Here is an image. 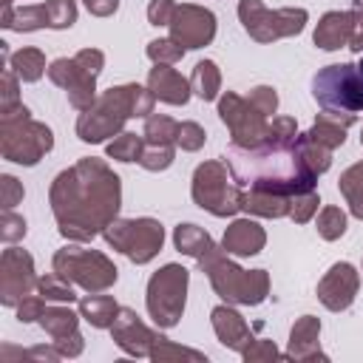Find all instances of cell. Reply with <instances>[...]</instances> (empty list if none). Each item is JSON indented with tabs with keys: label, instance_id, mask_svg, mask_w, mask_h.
Returning a JSON list of instances; mask_svg holds the SVG:
<instances>
[{
	"label": "cell",
	"instance_id": "obj_38",
	"mask_svg": "<svg viewBox=\"0 0 363 363\" xmlns=\"http://www.w3.org/2000/svg\"><path fill=\"white\" fill-rule=\"evenodd\" d=\"M187 48H182L173 37H162V40H150L147 43V57L156 62V65H176L182 57H184Z\"/></svg>",
	"mask_w": 363,
	"mask_h": 363
},
{
	"label": "cell",
	"instance_id": "obj_34",
	"mask_svg": "<svg viewBox=\"0 0 363 363\" xmlns=\"http://www.w3.org/2000/svg\"><path fill=\"white\" fill-rule=\"evenodd\" d=\"M142 147H145V136L119 133V136L105 147V153H108V159H116V162H139Z\"/></svg>",
	"mask_w": 363,
	"mask_h": 363
},
{
	"label": "cell",
	"instance_id": "obj_57",
	"mask_svg": "<svg viewBox=\"0 0 363 363\" xmlns=\"http://www.w3.org/2000/svg\"><path fill=\"white\" fill-rule=\"evenodd\" d=\"M360 145H363V130H360Z\"/></svg>",
	"mask_w": 363,
	"mask_h": 363
},
{
	"label": "cell",
	"instance_id": "obj_46",
	"mask_svg": "<svg viewBox=\"0 0 363 363\" xmlns=\"http://www.w3.org/2000/svg\"><path fill=\"white\" fill-rule=\"evenodd\" d=\"M23 196H26L23 184H20L14 176L3 173V176H0V201H3V210H14V207L23 201Z\"/></svg>",
	"mask_w": 363,
	"mask_h": 363
},
{
	"label": "cell",
	"instance_id": "obj_31",
	"mask_svg": "<svg viewBox=\"0 0 363 363\" xmlns=\"http://www.w3.org/2000/svg\"><path fill=\"white\" fill-rule=\"evenodd\" d=\"M176 128H179L176 119H170L164 113H150L145 119L142 136L147 145H176Z\"/></svg>",
	"mask_w": 363,
	"mask_h": 363
},
{
	"label": "cell",
	"instance_id": "obj_23",
	"mask_svg": "<svg viewBox=\"0 0 363 363\" xmlns=\"http://www.w3.org/2000/svg\"><path fill=\"white\" fill-rule=\"evenodd\" d=\"M320 320L315 315H303L295 320L292 332H289V349H286V357L292 360H326V354L320 352Z\"/></svg>",
	"mask_w": 363,
	"mask_h": 363
},
{
	"label": "cell",
	"instance_id": "obj_36",
	"mask_svg": "<svg viewBox=\"0 0 363 363\" xmlns=\"http://www.w3.org/2000/svg\"><path fill=\"white\" fill-rule=\"evenodd\" d=\"M298 147H301V156H303V162L320 176V173H326L329 170V164H332V150H326V147H320L318 142H312L306 133H298Z\"/></svg>",
	"mask_w": 363,
	"mask_h": 363
},
{
	"label": "cell",
	"instance_id": "obj_10",
	"mask_svg": "<svg viewBox=\"0 0 363 363\" xmlns=\"http://www.w3.org/2000/svg\"><path fill=\"white\" fill-rule=\"evenodd\" d=\"M190 272L182 264H164L159 272L147 281V315L156 326L170 329L179 323L184 312V295H187Z\"/></svg>",
	"mask_w": 363,
	"mask_h": 363
},
{
	"label": "cell",
	"instance_id": "obj_47",
	"mask_svg": "<svg viewBox=\"0 0 363 363\" xmlns=\"http://www.w3.org/2000/svg\"><path fill=\"white\" fill-rule=\"evenodd\" d=\"M14 309H17V320H20V323L40 320L43 312H45V298H43V295H26Z\"/></svg>",
	"mask_w": 363,
	"mask_h": 363
},
{
	"label": "cell",
	"instance_id": "obj_27",
	"mask_svg": "<svg viewBox=\"0 0 363 363\" xmlns=\"http://www.w3.org/2000/svg\"><path fill=\"white\" fill-rule=\"evenodd\" d=\"M173 244H176L179 252L193 255V258H201L210 247H216L213 238H210V233L201 230V227H196V224H179L173 230Z\"/></svg>",
	"mask_w": 363,
	"mask_h": 363
},
{
	"label": "cell",
	"instance_id": "obj_1",
	"mask_svg": "<svg viewBox=\"0 0 363 363\" xmlns=\"http://www.w3.org/2000/svg\"><path fill=\"white\" fill-rule=\"evenodd\" d=\"M48 201L60 235L77 244H88L119 216L122 184L102 159L85 156L68 170L57 173L48 190Z\"/></svg>",
	"mask_w": 363,
	"mask_h": 363
},
{
	"label": "cell",
	"instance_id": "obj_29",
	"mask_svg": "<svg viewBox=\"0 0 363 363\" xmlns=\"http://www.w3.org/2000/svg\"><path fill=\"white\" fill-rule=\"evenodd\" d=\"M337 187H340V196L346 199L352 216H357L363 221V162L346 167L337 179Z\"/></svg>",
	"mask_w": 363,
	"mask_h": 363
},
{
	"label": "cell",
	"instance_id": "obj_5",
	"mask_svg": "<svg viewBox=\"0 0 363 363\" xmlns=\"http://www.w3.org/2000/svg\"><path fill=\"white\" fill-rule=\"evenodd\" d=\"M54 147V133L45 122L31 119V111L20 102L17 108L0 111V153L14 164H37Z\"/></svg>",
	"mask_w": 363,
	"mask_h": 363
},
{
	"label": "cell",
	"instance_id": "obj_32",
	"mask_svg": "<svg viewBox=\"0 0 363 363\" xmlns=\"http://www.w3.org/2000/svg\"><path fill=\"white\" fill-rule=\"evenodd\" d=\"M37 292H40L45 301H54V303H74V301H77L74 284L65 281V278L57 275V272L40 275V281H37Z\"/></svg>",
	"mask_w": 363,
	"mask_h": 363
},
{
	"label": "cell",
	"instance_id": "obj_48",
	"mask_svg": "<svg viewBox=\"0 0 363 363\" xmlns=\"http://www.w3.org/2000/svg\"><path fill=\"white\" fill-rule=\"evenodd\" d=\"M250 102H252L264 116H269V113H275V108H278V94H275V88H269V85H258V88L250 91Z\"/></svg>",
	"mask_w": 363,
	"mask_h": 363
},
{
	"label": "cell",
	"instance_id": "obj_56",
	"mask_svg": "<svg viewBox=\"0 0 363 363\" xmlns=\"http://www.w3.org/2000/svg\"><path fill=\"white\" fill-rule=\"evenodd\" d=\"M354 6H363V0H354Z\"/></svg>",
	"mask_w": 363,
	"mask_h": 363
},
{
	"label": "cell",
	"instance_id": "obj_55",
	"mask_svg": "<svg viewBox=\"0 0 363 363\" xmlns=\"http://www.w3.org/2000/svg\"><path fill=\"white\" fill-rule=\"evenodd\" d=\"M357 71H360V77H363V54H360V62H357Z\"/></svg>",
	"mask_w": 363,
	"mask_h": 363
},
{
	"label": "cell",
	"instance_id": "obj_25",
	"mask_svg": "<svg viewBox=\"0 0 363 363\" xmlns=\"http://www.w3.org/2000/svg\"><path fill=\"white\" fill-rule=\"evenodd\" d=\"M119 303L111 295H88L79 301V315L94 326V329H111L116 315H119Z\"/></svg>",
	"mask_w": 363,
	"mask_h": 363
},
{
	"label": "cell",
	"instance_id": "obj_42",
	"mask_svg": "<svg viewBox=\"0 0 363 363\" xmlns=\"http://www.w3.org/2000/svg\"><path fill=\"white\" fill-rule=\"evenodd\" d=\"M204 139H207V133H204V128L199 122H179V128H176V145L182 150L193 153V150L204 147Z\"/></svg>",
	"mask_w": 363,
	"mask_h": 363
},
{
	"label": "cell",
	"instance_id": "obj_54",
	"mask_svg": "<svg viewBox=\"0 0 363 363\" xmlns=\"http://www.w3.org/2000/svg\"><path fill=\"white\" fill-rule=\"evenodd\" d=\"M0 6H3L0 26H3V28H9V26H11V17H14V6H11V0H0Z\"/></svg>",
	"mask_w": 363,
	"mask_h": 363
},
{
	"label": "cell",
	"instance_id": "obj_2",
	"mask_svg": "<svg viewBox=\"0 0 363 363\" xmlns=\"http://www.w3.org/2000/svg\"><path fill=\"white\" fill-rule=\"evenodd\" d=\"M235 179L238 187L247 190H267L275 196H301L315 190L318 173L303 162L298 142L292 145H272L264 142L258 147H235L221 156Z\"/></svg>",
	"mask_w": 363,
	"mask_h": 363
},
{
	"label": "cell",
	"instance_id": "obj_51",
	"mask_svg": "<svg viewBox=\"0 0 363 363\" xmlns=\"http://www.w3.org/2000/svg\"><path fill=\"white\" fill-rule=\"evenodd\" d=\"M77 57V62L82 65V68H88L94 77L102 71V65H105V54L99 51V48H82V51H77L74 54Z\"/></svg>",
	"mask_w": 363,
	"mask_h": 363
},
{
	"label": "cell",
	"instance_id": "obj_12",
	"mask_svg": "<svg viewBox=\"0 0 363 363\" xmlns=\"http://www.w3.org/2000/svg\"><path fill=\"white\" fill-rule=\"evenodd\" d=\"M218 116L230 128L235 147H258L267 139V116L250 102V96H238L235 91H224L218 96Z\"/></svg>",
	"mask_w": 363,
	"mask_h": 363
},
{
	"label": "cell",
	"instance_id": "obj_20",
	"mask_svg": "<svg viewBox=\"0 0 363 363\" xmlns=\"http://www.w3.org/2000/svg\"><path fill=\"white\" fill-rule=\"evenodd\" d=\"M147 88H150V94L159 102H167V105H187V99L193 94L190 79H184L173 65H156V68H150Z\"/></svg>",
	"mask_w": 363,
	"mask_h": 363
},
{
	"label": "cell",
	"instance_id": "obj_37",
	"mask_svg": "<svg viewBox=\"0 0 363 363\" xmlns=\"http://www.w3.org/2000/svg\"><path fill=\"white\" fill-rule=\"evenodd\" d=\"M173 357H187V360H207L201 352H196V349H187V346H176L173 340H167V337L156 335V340H153V349H150V360H156V363H164V360H173Z\"/></svg>",
	"mask_w": 363,
	"mask_h": 363
},
{
	"label": "cell",
	"instance_id": "obj_28",
	"mask_svg": "<svg viewBox=\"0 0 363 363\" xmlns=\"http://www.w3.org/2000/svg\"><path fill=\"white\" fill-rule=\"evenodd\" d=\"M11 71L20 77V82H37L48 68H45V54L40 48H20L9 57Z\"/></svg>",
	"mask_w": 363,
	"mask_h": 363
},
{
	"label": "cell",
	"instance_id": "obj_35",
	"mask_svg": "<svg viewBox=\"0 0 363 363\" xmlns=\"http://www.w3.org/2000/svg\"><path fill=\"white\" fill-rule=\"evenodd\" d=\"M315 227H318V235L323 238V241H335V238H340L343 233H346V213L340 210V207H323L320 213H318V221H315Z\"/></svg>",
	"mask_w": 363,
	"mask_h": 363
},
{
	"label": "cell",
	"instance_id": "obj_24",
	"mask_svg": "<svg viewBox=\"0 0 363 363\" xmlns=\"http://www.w3.org/2000/svg\"><path fill=\"white\" fill-rule=\"evenodd\" d=\"M292 199L295 196H275L267 190H247L241 196V210L250 216H264V218H284L292 213Z\"/></svg>",
	"mask_w": 363,
	"mask_h": 363
},
{
	"label": "cell",
	"instance_id": "obj_22",
	"mask_svg": "<svg viewBox=\"0 0 363 363\" xmlns=\"http://www.w3.org/2000/svg\"><path fill=\"white\" fill-rule=\"evenodd\" d=\"M210 320H213L216 337H218L227 349H233V352H238V354H241V352L247 349V343L252 340L247 320H244V318H241L230 303L216 306V309L210 312Z\"/></svg>",
	"mask_w": 363,
	"mask_h": 363
},
{
	"label": "cell",
	"instance_id": "obj_19",
	"mask_svg": "<svg viewBox=\"0 0 363 363\" xmlns=\"http://www.w3.org/2000/svg\"><path fill=\"white\" fill-rule=\"evenodd\" d=\"M267 244V233L252 218H235L221 238V250L227 255H258Z\"/></svg>",
	"mask_w": 363,
	"mask_h": 363
},
{
	"label": "cell",
	"instance_id": "obj_26",
	"mask_svg": "<svg viewBox=\"0 0 363 363\" xmlns=\"http://www.w3.org/2000/svg\"><path fill=\"white\" fill-rule=\"evenodd\" d=\"M190 88L199 99L204 102H213L218 99V91H221V74H218V65L213 60H201L196 62L193 74H190Z\"/></svg>",
	"mask_w": 363,
	"mask_h": 363
},
{
	"label": "cell",
	"instance_id": "obj_21",
	"mask_svg": "<svg viewBox=\"0 0 363 363\" xmlns=\"http://www.w3.org/2000/svg\"><path fill=\"white\" fill-rule=\"evenodd\" d=\"M352 31H354V11H326L312 40L323 51H337V48H349Z\"/></svg>",
	"mask_w": 363,
	"mask_h": 363
},
{
	"label": "cell",
	"instance_id": "obj_45",
	"mask_svg": "<svg viewBox=\"0 0 363 363\" xmlns=\"http://www.w3.org/2000/svg\"><path fill=\"white\" fill-rule=\"evenodd\" d=\"M17 82H20V77L11 71V65H3V74H0V85H3V94H0V111H9V108H17V105H20Z\"/></svg>",
	"mask_w": 363,
	"mask_h": 363
},
{
	"label": "cell",
	"instance_id": "obj_13",
	"mask_svg": "<svg viewBox=\"0 0 363 363\" xmlns=\"http://www.w3.org/2000/svg\"><path fill=\"white\" fill-rule=\"evenodd\" d=\"M34 258L20 247H6L0 255V303L17 306L31 289H37Z\"/></svg>",
	"mask_w": 363,
	"mask_h": 363
},
{
	"label": "cell",
	"instance_id": "obj_53",
	"mask_svg": "<svg viewBox=\"0 0 363 363\" xmlns=\"http://www.w3.org/2000/svg\"><path fill=\"white\" fill-rule=\"evenodd\" d=\"M85 9L94 17H111L119 9V0H85Z\"/></svg>",
	"mask_w": 363,
	"mask_h": 363
},
{
	"label": "cell",
	"instance_id": "obj_44",
	"mask_svg": "<svg viewBox=\"0 0 363 363\" xmlns=\"http://www.w3.org/2000/svg\"><path fill=\"white\" fill-rule=\"evenodd\" d=\"M23 235H26V218L17 216L14 210H3V216H0V238L6 244H14Z\"/></svg>",
	"mask_w": 363,
	"mask_h": 363
},
{
	"label": "cell",
	"instance_id": "obj_3",
	"mask_svg": "<svg viewBox=\"0 0 363 363\" xmlns=\"http://www.w3.org/2000/svg\"><path fill=\"white\" fill-rule=\"evenodd\" d=\"M153 102H156V96L150 94V88H142L136 82L116 85V88L105 91L102 96H96V102L79 113L77 136L88 145L105 142L108 136L119 133L130 116H150Z\"/></svg>",
	"mask_w": 363,
	"mask_h": 363
},
{
	"label": "cell",
	"instance_id": "obj_49",
	"mask_svg": "<svg viewBox=\"0 0 363 363\" xmlns=\"http://www.w3.org/2000/svg\"><path fill=\"white\" fill-rule=\"evenodd\" d=\"M241 357L250 363H255V360H275V357H281V352L275 349V343L272 340H250L247 343V349L241 352Z\"/></svg>",
	"mask_w": 363,
	"mask_h": 363
},
{
	"label": "cell",
	"instance_id": "obj_52",
	"mask_svg": "<svg viewBox=\"0 0 363 363\" xmlns=\"http://www.w3.org/2000/svg\"><path fill=\"white\" fill-rule=\"evenodd\" d=\"M354 31H352V40H349V48L363 54V6H354Z\"/></svg>",
	"mask_w": 363,
	"mask_h": 363
},
{
	"label": "cell",
	"instance_id": "obj_17",
	"mask_svg": "<svg viewBox=\"0 0 363 363\" xmlns=\"http://www.w3.org/2000/svg\"><path fill=\"white\" fill-rule=\"evenodd\" d=\"M79 318L77 312H71L68 306H45L40 326L51 335V343L60 349L62 357H77L82 352V335H79Z\"/></svg>",
	"mask_w": 363,
	"mask_h": 363
},
{
	"label": "cell",
	"instance_id": "obj_4",
	"mask_svg": "<svg viewBox=\"0 0 363 363\" xmlns=\"http://www.w3.org/2000/svg\"><path fill=\"white\" fill-rule=\"evenodd\" d=\"M199 269L207 272L210 286L216 289L218 298L227 303H241V306H258L269 295V275L264 269H241L235 261L227 258L224 250L210 247L199 258Z\"/></svg>",
	"mask_w": 363,
	"mask_h": 363
},
{
	"label": "cell",
	"instance_id": "obj_14",
	"mask_svg": "<svg viewBox=\"0 0 363 363\" xmlns=\"http://www.w3.org/2000/svg\"><path fill=\"white\" fill-rule=\"evenodd\" d=\"M167 28H170V37L182 48H204L216 37V14L204 6L182 3V6H176Z\"/></svg>",
	"mask_w": 363,
	"mask_h": 363
},
{
	"label": "cell",
	"instance_id": "obj_16",
	"mask_svg": "<svg viewBox=\"0 0 363 363\" xmlns=\"http://www.w3.org/2000/svg\"><path fill=\"white\" fill-rule=\"evenodd\" d=\"M357 289H360V272L349 261H337L318 281V301L329 312H343V309H349L354 303Z\"/></svg>",
	"mask_w": 363,
	"mask_h": 363
},
{
	"label": "cell",
	"instance_id": "obj_15",
	"mask_svg": "<svg viewBox=\"0 0 363 363\" xmlns=\"http://www.w3.org/2000/svg\"><path fill=\"white\" fill-rule=\"evenodd\" d=\"M48 79L68 94L77 111H88L96 102V77L77 62V57H60L48 65Z\"/></svg>",
	"mask_w": 363,
	"mask_h": 363
},
{
	"label": "cell",
	"instance_id": "obj_6",
	"mask_svg": "<svg viewBox=\"0 0 363 363\" xmlns=\"http://www.w3.org/2000/svg\"><path fill=\"white\" fill-rule=\"evenodd\" d=\"M312 96L323 113L335 116L346 128L354 122V113L363 111V77L352 62H335L320 68L312 77Z\"/></svg>",
	"mask_w": 363,
	"mask_h": 363
},
{
	"label": "cell",
	"instance_id": "obj_8",
	"mask_svg": "<svg viewBox=\"0 0 363 363\" xmlns=\"http://www.w3.org/2000/svg\"><path fill=\"white\" fill-rule=\"evenodd\" d=\"M190 196L201 210H207L218 218H227V216H235L241 210L244 190L235 184L227 162L213 159V162H204V164L196 167Z\"/></svg>",
	"mask_w": 363,
	"mask_h": 363
},
{
	"label": "cell",
	"instance_id": "obj_18",
	"mask_svg": "<svg viewBox=\"0 0 363 363\" xmlns=\"http://www.w3.org/2000/svg\"><path fill=\"white\" fill-rule=\"evenodd\" d=\"M111 337H113V343L125 354H130V357H150L156 332L147 329L133 309L122 306L119 315H116V320H113V326H111Z\"/></svg>",
	"mask_w": 363,
	"mask_h": 363
},
{
	"label": "cell",
	"instance_id": "obj_40",
	"mask_svg": "<svg viewBox=\"0 0 363 363\" xmlns=\"http://www.w3.org/2000/svg\"><path fill=\"white\" fill-rule=\"evenodd\" d=\"M48 28H71L77 23V0H48Z\"/></svg>",
	"mask_w": 363,
	"mask_h": 363
},
{
	"label": "cell",
	"instance_id": "obj_7",
	"mask_svg": "<svg viewBox=\"0 0 363 363\" xmlns=\"http://www.w3.org/2000/svg\"><path fill=\"white\" fill-rule=\"evenodd\" d=\"M51 267L57 275H62L65 281L77 284L85 292H105L108 286L116 284V275H119V269L105 252L79 247L77 241L57 250Z\"/></svg>",
	"mask_w": 363,
	"mask_h": 363
},
{
	"label": "cell",
	"instance_id": "obj_11",
	"mask_svg": "<svg viewBox=\"0 0 363 363\" xmlns=\"http://www.w3.org/2000/svg\"><path fill=\"white\" fill-rule=\"evenodd\" d=\"M238 20L244 31L258 43H272L281 37L301 34L309 14L306 9H275L269 11L261 0H241L238 3Z\"/></svg>",
	"mask_w": 363,
	"mask_h": 363
},
{
	"label": "cell",
	"instance_id": "obj_50",
	"mask_svg": "<svg viewBox=\"0 0 363 363\" xmlns=\"http://www.w3.org/2000/svg\"><path fill=\"white\" fill-rule=\"evenodd\" d=\"M173 11H176V0H150L147 20H150V26H170Z\"/></svg>",
	"mask_w": 363,
	"mask_h": 363
},
{
	"label": "cell",
	"instance_id": "obj_9",
	"mask_svg": "<svg viewBox=\"0 0 363 363\" xmlns=\"http://www.w3.org/2000/svg\"><path fill=\"white\" fill-rule=\"evenodd\" d=\"M102 235L113 250L128 255L133 264L153 261L164 244V227L147 216L145 218H113L102 230Z\"/></svg>",
	"mask_w": 363,
	"mask_h": 363
},
{
	"label": "cell",
	"instance_id": "obj_33",
	"mask_svg": "<svg viewBox=\"0 0 363 363\" xmlns=\"http://www.w3.org/2000/svg\"><path fill=\"white\" fill-rule=\"evenodd\" d=\"M48 26V11H45V3H34V6H20L14 9V17H11V31H37V28H45Z\"/></svg>",
	"mask_w": 363,
	"mask_h": 363
},
{
	"label": "cell",
	"instance_id": "obj_30",
	"mask_svg": "<svg viewBox=\"0 0 363 363\" xmlns=\"http://www.w3.org/2000/svg\"><path fill=\"white\" fill-rule=\"evenodd\" d=\"M306 136H309L312 142H318L320 147L335 150V147H340V145L346 142V125H343V122H337V119H335V116H329V113H320V116H318V122L306 130Z\"/></svg>",
	"mask_w": 363,
	"mask_h": 363
},
{
	"label": "cell",
	"instance_id": "obj_39",
	"mask_svg": "<svg viewBox=\"0 0 363 363\" xmlns=\"http://www.w3.org/2000/svg\"><path fill=\"white\" fill-rule=\"evenodd\" d=\"M173 156H176L173 145H147L145 142L142 156H139V164L145 170H150V173H159V170H167L173 164Z\"/></svg>",
	"mask_w": 363,
	"mask_h": 363
},
{
	"label": "cell",
	"instance_id": "obj_41",
	"mask_svg": "<svg viewBox=\"0 0 363 363\" xmlns=\"http://www.w3.org/2000/svg\"><path fill=\"white\" fill-rule=\"evenodd\" d=\"M298 139V125L292 116H272L269 128H267V139L272 145H292Z\"/></svg>",
	"mask_w": 363,
	"mask_h": 363
},
{
	"label": "cell",
	"instance_id": "obj_43",
	"mask_svg": "<svg viewBox=\"0 0 363 363\" xmlns=\"http://www.w3.org/2000/svg\"><path fill=\"white\" fill-rule=\"evenodd\" d=\"M318 204H320V199H318V193H315V190L301 193V196H295V199H292V213H289V218H292L295 224H306V221L318 213Z\"/></svg>",
	"mask_w": 363,
	"mask_h": 363
}]
</instances>
